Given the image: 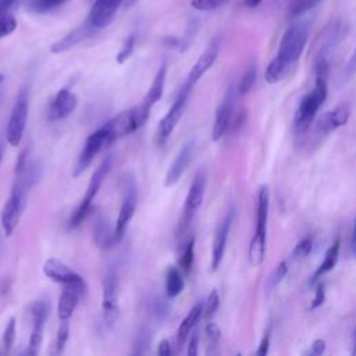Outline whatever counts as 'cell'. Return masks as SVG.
<instances>
[{
    "instance_id": "21",
    "label": "cell",
    "mask_w": 356,
    "mask_h": 356,
    "mask_svg": "<svg viewBox=\"0 0 356 356\" xmlns=\"http://www.w3.org/2000/svg\"><path fill=\"white\" fill-rule=\"evenodd\" d=\"M95 31L86 24L83 22L82 25L74 28L70 33H67L64 38H61L60 40H57L56 43L51 44V53L58 54V53H64L72 47H75L76 44H79L81 42H83L85 39H88L90 35H93Z\"/></svg>"
},
{
    "instance_id": "20",
    "label": "cell",
    "mask_w": 356,
    "mask_h": 356,
    "mask_svg": "<svg viewBox=\"0 0 356 356\" xmlns=\"http://www.w3.org/2000/svg\"><path fill=\"white\" fill-rule=\"evenodd\" d=\"M350 115V107L348 103H341L338 104L334 110H331L330 113L324 114L317 122H316V128L321 135H327L335 129H338L339 127L345 125L349 120Z\"/></svg>"
},
{
    "instance_id": "2",
    "label": "cell",
    "mask_w": 356,
    "mask_h": 356,
    "mask_svg": "<svg viewBox=\"0 0 356 356\" xmlns=\"http://www.w3.org/2000/svg\"><path fill=\"white\" fill-rule=\"evenodd\" d=\"M36 179H38L36 167L29 164L28 161L21 170L15 171V179H14L11 192L0 214V222L6 236H10L17 228L26 203L29 188L35 184Z\"/></svg>"
},
{
    "instance_id": "25",
    "label": "cell",
    "mask_w": 356,
    "mask_h": 356,
    "mask_svg": "<svg viewBox=\"0 0 356 356\" xmlns=\"http://www.w3.org/2000/svg\"><path fill=\"white\" fill-rule=\"evenodd\" d=\"M339 248H341V242H339V239H335V242L327 249L325 257L321 261V264L317 267V270L314 271L310 282L317 281L320 277H323L324 274H327L328 271H331L335 267L338 257H339Z\"/></svg>"
},
{
    "instance_id": "32",
    "label": "cell",
    "mask_w": 356,
    "mask_h": 356,
    "mask_svg": "<svg viewBox=\"0 0 356 356\" xmlns=\"http://www.w3.org/2000/svg\"><path fill=\"white\" fill-rule=\"evenodd\" d=\"M65 1L67 0H28V7L33 13L44 14V13H50V11L58 8Z\"/></svg>"
},
{
    "instance_id": "31",
    "label": "cell",
    "mask_w": 356,
    "mask_h": 356,
    "mask_svg": "<svg viewBox=\"0 0 356 356\" xmlns=\"http://www.w3.org/2000/svg\"><path fill=\"white\" fill-rule=\"evenodd\" d=\"M150 341H152V334L149 331V328H140L134 339V345H132V353L134 355H143L149 352L150 348Z\"/></svg>"
},
{
    "instance_id": "1",
    "label": "cell",
    "mask_w": 356,
    "mask_h": 356,
    "mask_svg": "<svg viewBox=\"0 0 356 356\" xmlns=\"http://www.w3.org/2000/svg\"><path fill=\"white\" fill-rule=\"evenodd\" d=\"M307 39L309 24L305 21L293 22L285 29L278 51L264 72V78L268 83H277L291 74L305 50Z\"/></svg>"
},
{
    "instance_id": "34",
    "label": "cell",
    "mask_w": 356,
    "mask_h": 356,
    "mask_svg": "<svg viewBox=\"0 0 356 356\" xmlns=\"http://www.w3.org/2000/svg\"><path fill=\"white\" fill-rule=\"evenodd\" d=\"M135 44H136V33H131V35L125 39V42H124L121 50L118 51V54H117V57H115V60H117L118 64L125 63V61L132 56V53H134V50H135Z\"/></svg>"
},
{
    "instance_id": "11",
    "label": "cell",
    "mask_w": 356,
    "mask_h": 356,
    "mask_svg": "<svg viewBox=\"0 0 356 356\" xmlns=\"http://www.w3.org/2000/svg\"><path fill=\"white\" fill-rule=\"evenodd\" d=\"M206 181H207L206 170L202 168L196 172V175L189 186V191L186 193V197H185L184 213H182V225L184 227L192 221V218L197 213L199 207L202 206L204 192H206Z\"/></svg>"
},
{
    "instance_id": "49",
    "label": "cell",
    "mask_w": 356,
    "mask_h": 356,
    "mask_svg": "<svg viewBox=\"0 0 356 356\" xmlns=\"http://www.w3.org/2000/svg\"><path fill=\"white\" fill-rule=\"evenodd\" d=\"M1 159H3V146L0 145V163H1Z\"/></svg>"
},
{
    "instance_id": "47",
    "label": "cell",
    "mask_w": 356,
    "mask_h": 356,
    "mask_svg": "<svg viewBox=\"0 0 356 356\" xmlns=\"http://www.w3.org/2000/svg\"><path fill=\"white\" fill-rule=\"evenodd\" d=\"M261 1H263V0H243L245 6H246V7H249V8H254V7H257Z\"/></svg>"
},
{
    "instance_id": "26",
    "label": "cell",
    "mask_w": 356,
    "mask_h": 356,
    "mask_svg": "<svg viewBox=\"0 0 356 356\" xmlns=\"http://www.w3.org/2000/svg\"><path fill=\"white\" fill-rule=\"evenodd\" d=\"M184 289V278L181 275V271L171 266L168 267L167 270V274H165V293H167V298H177Z\"/></svg>"
},
{
    "instance_id": "37",
    "label": "cell",
    "mask_w": 356,
    "mask_h": 356,
    "mask_svg": "<svg viewBox=\"0 0 356 356\" xmlns=\"http://www.w3.org/2000/svg\"><path fill=\"white\" fill-rule=\"evenodd\" d=\"M218 305H220L218 292H217V289H213V291L209 293L206 303L203 305V314H204L206 320H210V318L216 314V312H217V309H218Z\"/></svg>"
},
{
    "instance_id": "14",
    "label": "cell",
    "mask_w": 356,
    "mask_h": 356,
    "mask_svg": "<svg viewBox=\"0 0 356 356\" xmlns=\"http://www.w3.org/2000/svg\"><path fill=\"white\" fill-rule=\"evenodd\" d=\"M195 154V139H189L181 150L177 153L175 159L172 160L165 177H164V186L171 188L174 186L185 174L188 165L191 164Z\"/></svg>"
},
{
    "instance_id": "29",
    "label": "cell",
    "mask_w": 356,
    "mask_h": 356,
    "mask_svg": "<svg viewBox=\"0 0 356 356\" xmlns=\"http://www.w3.org/2000/svg\"><path fill=\"white\" fill-rule=\"evenodd\" d=\"M256 78H257V67L254 63H252L246 70L245 72L242 74L241 79H239V83L236 86V92L239 95H246L250 92V89L253 88L254 82H256Z\"/></svg>"
},
{
    "instance_id": "18",
    "label": "cell",
    "mask_w": 356,
    "mask_h": 356,
    "mask_svg": "<svg viewBox=\"0 0 356 356\" xmlns=\"http://www.w3.org/2000/svg\"><path fill=\"white\" fill-rule=\"evenodd\" d=\"M43 273L47 278H50L54 282H58L61 285L68 284H82L85 282L83 278L76 274L74 270H71L67 264H64L58 259H47L43 264Z\"/></svg>"
},
{
    "instance_id": "17",
    "label": "cell",
    "mask_w": 356,
    "mask_h": 356,
    "mask_svg": "<svg viewBox=\"0 0 356 356\" xmlns=\"http://www.w3.org/2000/svg\"><path fill=\"white\" fill-rule=\"evenodd\" d=\"M78 99L70 89H60L47 108L49 121H58L70 115L76 107Z\"/></svg>"
},
{
    "instance_id": "35",
    "label": "cell",
    "mask_w": 356,
    "mask_h": 356,
    "mask_svg": "<svg viewBox=\"0 0 356 356\" xmlns=\"http://www.w3.org/2000/svg\"><path fill=\"white\" fill-rule=\"evenodd\" d=\"M312 248H313V238L312 236H305L302 238L293 248V252H292V256L293 259L296 260H302L305 257H307L312 252Z\"/></svg>"
},
{
    "instance_id": "45",
    "label": "cell",
    "mask_w": 356,
    "mask_h": 356,
    "mask_svg": "<svg viewBox=\"0 0 356 356\" xmlns=\"http://www.w3.org/2000/svg\"><path fill=\"white\" fill-rule=\"evenodd\" d=\"M19 0H0V15L11 14L18 7Z\"/></svg>"
},
{
    "instance_id": "27",
    "label": "cell",
    "mask_w": 356,
    "mask_h": 356,
    "mask_svg": "<svg viewBox=\"0 0 356 356\" xmlns=\"http://www.w3.org/2000/svg\"><path fill=\"white\" fill-rule=\"evenodd\" d=\"M206 334V353L207 355H217L218 353V342L221 338V331L216 323H209L204 328Z\"/></svg>"
},
{
    "instance_id": "44",
    "label": "cell",
    "mask_w": 356,
    "mask_h": 356,
    "mask_svg": "<svg viewBox=\"0 0 356 356\" xmlns=\"http://www.w3.org/2000/svg\"><path fill=\"white\" fill-rule=\"evenodd\" d=\"M270 338H271V332H270V330H268V331L264 332V335H263V338H261V341H260V345H259V348H257V350H256V355L264 356V355L268 353V349H270Z\"/></svg>"
},
{
    "instance_id": "28",
    "label": "cell",
    "mask_w": 356,
    "mask_h": 356,
    "mask_svg": "<svg viewBox=\"0 0 356 356\" xmlns=\"http://www.w3.org/2000/svg\"><path fill=\"white\" fill-rule=\"evenodd\" d=\"M14 339H15V318L11 317L7 321L3 335L0 338V355H8L11 352Z\"/></svg>"
},
{
    "instance_id": "19",
    "label": "cell",
    "mask_w": 356,
    "mask_h": 356,
    "mask_svg": "<svg viewBox=\"0 0 356 356\" xmlns=\"http://www.w3.org/2000/svg\"><path fill=\"white\" fill-rule=\"evenodd\" d=\"M232 210H229L225 217L221 220L216 235H214V241H213V249H211V270L216 271L224 257L225 253V248H227V242H228V236H229V229L232 225Z\"/></svg>"
},
{
    "instance_id": "5",
    "label": "cell",
    "mask_w": 356,
    "mask_h": 356,
    "mask_svg": "<svg viewBox=\"0 0 356 356\" xmlns=\"http://www.w3.org/2000/svg\"><path fill=\"white\" fill-rule=\"evenodd\" d=\"M29 111V89L28 86H22L15 97L13 104L7 129H6V139L10 146H18L24 138L26 120Z\"/></svg>"
},
{
    "instance_id": "36",
    "label": "cell",
    "mask_w": 356,
    "mask_h": 356,
    "mask_svg": "<svg viewBox=\"0 0 356 356\" xmlns=\"http://www.w3.org/2000/svg\"><path fill=\"white\" fill-rule=\"evenodd\" d=\"M321 0H295L291 6V10H289V15L292 18L295 17H299L305 13H307L309 10L314 8Z\"/></svg>"
},
{
    "instance_id": "43",
    "label": "cell",
    "mask_w": 356,
    "mask_h": 356,
    "mask_svg": "<svg viewBox=\"0 0 356 356\" xmlns=\"http://www.w3.org/2000/svg\"><path fill=\"white\" fill-rule=\"evenodd\" d=\"M325 352V342L323 339H314L312 343H310V348L309 350L305 352V355H309V356H320Z\"/></svg>"
},
{
    "instance_id": "41",
    "label": "cell",
    "mask_w": 356,
    "mask_h": 356,
    "mask_svg": "<svg viewBox=\"0 0 356 356\" xmlns=\"http://www.w3.org/2000/svg\"><path fill=\"white\" fill-rule=\"evenodd\" d=\"M324 300H325V285L324 284H318L317 288H316L314 298H313L312 305H310V310H314L318 306H321L324 303Z\"/></svg>"
},
{
    "instance_id": "46",
    "label": "cell",
    "mask_w": 356,
    "mask_h": 356,
    "mask_svg": "<svg viewBox=\"0 0 356 356\" xmlns=\"http://www.w3.org/2000/svg\"><path fill=\"white\" fill-rule=\"evenodd\" d=\"M157 353H159L160 356H168V355H171V345H170V342H168L167 339H161V341L159 342Z\"/></svg>"
},
{
    "instance_id": "15",
    "label": "cell",
    "mask_w": 356,
    "mask_h": 356,
    "mask_svg": "<svg viewBox=\"0 0 356 356\" xmlns=\"http://www.w3.org/2000/svg\"><path fill=\"white\" fill-rule=\"evenodd\" d=\"M86 293V282L63 285V291L58 298L57 316L60 320H70L78 302Z\"/></svg>"
},
{
    "instance_id": "8",
    "label": "cell",
    "mask_w": 356,
    "mask_h": 356,
    "mask_svg": "<svg viewBox=\"0 0 356 356\" xmlns=\"http://www.w3.org/2000/svg\"><path fill=\"white\" fill-rule=\"evenodd\" d=\"M50 306L46 300H38L29 306V316L32 320V330L29 335V342L26 346L25 353L35 356L39 353L42 342H43V334H44V325L46 320L49 317Z\"/></svg>"
},
{
    "instance_id": "22",
    "label": "cell",
    "mask_w": 356,
    "mask_h": 356,
    "mask_svg": "<svg viewBox=\"0 0 356 356\" xmlns=\"http://www.w3.org/2000/svg\"><path fill=\"white\" fill-rule=\"evenodd\" d=\"M93 239L96 242V245L106 250V249H110L113 246L115 241V234H114V229H111V225H110V221L106 216L103 214H99L95 220V225H93Z\"/></svg>"
},
{
    "instance_id": "13",
    "label": "cell",
    "mask_w": 356,
    "mask_h": 356,
    "mask_svg": "<svg viewBox=\"0 0 356 356\" xmlns=\"http://www.w3.org/2000/svg\"><path fill=\"white\" fill-rule=\"evenodd\" d=\"M218 51H220V39L218 38H214L209 44L207 47L204 49V51L200 54V57L196 60V63L193 64L192 70L189 71L188 74V78L184 83V86L186 89H192L199 81L200 78L213 67V64L216 63L217 60V56H218Z\"/></svg>"
},
{
    "instance_id": "4",
    "label": "cell",
    "mask_w": 356,
    "mask_h": 356,
    "mask_svg": "<svg viewBox=\"0 0 356 356\" xmlns=\"http://www.w3.org/2000/svg\"><path fill=\"white\" fill-rule=\"evenodd\" d=\"M115 140L117 139L114 138L111 129L108 128V125L106 122L100 128H97L95 132H92L83 143V147H82V150L78 156V160H76L75 165H74L72 175L75 178L82 175L86 171V168L90 165L93 159L99 154V152L108 147Z\"/></svg>"
},
{
    "instance_id": "24",
    "label": "cell",
    "mask_w": 356,
    "mask_h": 356,
    "mask_svg": "<svg viewBox=\"0 0 356 356\" xmlns=\"http://www.w3.org/2000/svg\"><path fill=\"white\" fill-rule=\"evenodd\" d=\"M165 76H167V65L165 64H161L159 71L156 72L154 78H153V82L143 99V103L146 106H149L152 108L153 104H156L161 96H163V90H164V83H165Z\"/></svg>"
},
{
    "instance_id": "48",
    "label": "cell",
    "mask_w": 356,
    "mask_h": 356,
    "mask_svg": "<svg viewBox=\"0 0 356 356\" xmlns=\"http://www.w3.org/2000/svg\"><path fill=\"white\" fill-rule=\"evenodd\" d=\"M349 248H350V256L353 257L355 256V234L353 232L350 235V245H349Z\"/></svg>"
},
{
    "instance_id": "30",
    "label": "cell",
    "mask_w": 356,
    "mask_h": 356,
    "mask_svg": "<svg viewBox=\"0 0 356 356\" xmlns=\"http://www.w3.org/2000/svg\"><path fill=\"white\" fill-rule=\"evenodd\" d=\"M70 338V323L68 320H60V325L57 330V335L54 339V345H53V355H61L64 352V348L68 342Z\"/></svg>"
},
{
    "instance_id": "9",
    "label": "cell",
    "mask_w": 356,
    "mask_h": 356,
    "mask_svg": "<svg viewBox=\"0 0 356 356\" xmlns=\"http://www.w3.org/2000/svg\"><path fill=\"white\" fill-rule=\"evenodd\" d=\"M124 197H122V203L120 206V211H118V217H117V222H115V228H114V234H115V241L120 242L129 225V221L132 220L135 210H136V204H138V188H136V182L134 178H129L125 182L124 186Z\"/></svg>"
},
{
    "instance_id": "16",
    "label": "cell",
    "mask_w": 356,
    "mask_h": 356,
    "mask_svg": "<svg viewBox=\"0 0 356 356\" xmlns=\"http://www.w3.org/2000/svg\"><path fill=\"white\" fill-rule=\"evenodd\" d=\"M234 99H235V90L229 88L227 92L224 100L218 106L216 111V120L211 129V140L218 142L229 129L232 124V114H234Z\"/></svg>"
},
{
    "instance_id": "33",
    "label": "cell",
    "mask_w": 356,
    "mask_h": 356,
    "mask_svg": "<svg viewBox=\"0 0 356 356\" xmlns=\"http://www.w3.org/2000/svg\"><path fill=\"white\" fill-rule=\"evenodd\" d=\"M193 260H195V238L192 236L191 239H188L182 254H181V260H179V267L182 268L184 273H191L192 266H193Z\"/></svg>"
},
{
    "instance_id": "39",
    "label": "cell",
    "mask_w": 356,
    "mask_h": 356,
    "mask_svg": "<svg viewBox=\"0 0 356 356\" xmlns=\"http://www.w3.org/2000/svg\"><path fill=\"white\" fill-rule=\"evenodd\" d=\"M228 0H192V7L200 11H210L221 7Z\"/></svg>"
},
{
    "instance_id": "50",
    "label": "cell",
    "mask_w": 356,
    "mask_h": 356,
    "mask_svg": "<svg viewBox=\"0 0 356 356\" xmlns=\"http://www.w3.org/2000/svg\"><path fill=\"white\" fill-rule=\"evenodd\" d=\"M3 79H4V75H3V74H0V83L3 82Z\"/></svg>"
},
{
    "instance_id": "23",
    "label": "cell",
    "mask_w": 356,
    "mask_h": 356,
    "mask_svg": "<svg viewBox=\"0 0 356 356\" xmlns=\"http://www.w3.org/2000/svg\"><path fill=\"white\" fill-rule=\"evenodd\" d=\"M202 316H203V303L197 302V303L193 305V307L185 316V318L182 320V323H181L178 331H177V346H178V349H181L186 343V339H188L191 331L199 323Z\"/></svg>"
},
{
    "instance_id": "40",
    "label": "cell",
    "mask_w": 356,
    "mask_h": 356,
    "mask_svg": "<svg viewBox=\"0 0 356 356\" xmlns=\"http://www.w3.org/2000/svg\"><path fill=\"white\" fill-rule=\"evenodd\" d=\"M286 274H288V264H286L285 260H282L277 266V268H275V271H274V274L271 277V286H277L285 278Z\"/></svg>"
},
{
    "instance_id": "3",
    "label": "cell",
    "mask_w": 356,
    "mask_h": 356,
    "mask_svg": "<svg viewBox=\"0 0 356 356\" xmlns=\"http://www.w3.org/2000/svg\"><path fill=\"white\" fill-rule=\"evenodd\" d=\"M268 209H270V191H268V186L261 185L257 192L256 229H254V235L250 241V246H249V261L254 267L260 266L264 260Z\"/></svg>"
},
{
    "instance_id": "6",
    "label": "cell",
    "mask_w": 356,
    "mask_h": 356,
    "mask_svg": "<svg viewBox=\"0 0 356 356\" xmlns=\"http://www.w3.org/2000/svg\"><path fill=\"white\" fill-rule=\"evenodd\" d=\"M111 165H113V159L111 156L106 157L102 164L95 170V172L92 174V178L89 181V185L86 188V192L82 197V202L79 203V206L74 210L71 218H70V228H75L78 225H81V222L85 220V217L88 216V213L90 211V207H92V202L95 199V196L97 195L100 186L103 185L106 177L108 175L110 170H111Z\"/></svg>"
},
{
    "instance_id": "7",
    "label": "cell",
    "mask_w": 356,
    "mask_h": 356,
    "mask_svg": "<svg viewBox=\"0 0 356 356\" xmlns=\"http://www.w3.org/2000/svg\"><path fill=\"white\" fill-rule=\"evenodd\" d=\"M118 295H120V280L117 270L108 268L103 280V317L108 327H113L120 314L118 306Z\"/></svg>"
},
{
    "instance_id": "42",
    "label": "cell",
    "mask_w": 356,
    "mask_h": 356,
    "mask_svg": "<svg viewBox=\"0 0 356 356\" xmlns=\"http://www.w3.org/2000/svg\"><path fill=\"white\" fill-rule=\"evenodd\" d=\"M188 355L189 356H196L197 355V349H199V331H191L189 337H188Z\"/></svg>"
},
{
    "instance_id": "10",
    "label": "cell",
    "mask_w": 356,
    "mask_h": 356,
    "mask_svg": "<svg viewBox=\"0 0 356 356\" xmlns=\"http://www.w3.org/2000/svg\"><path fill=\"white\" fill-rule=\"evenodd\" d=\"M189 89H186L185 86L181 88L177 99L174 100V103L171 104L170 110L167 111V114L161 118V121L159 122V128H157V142L160 145H163L168 136L171 135V132L174 131V128L177 127V124L179 122L185 106H186V100H188V95H189Z\"/></svg>"
},
{
    "instance_id": "12",
    "label": "cell",
    "mask_w": 356,
    "mask_h": 356,
    "mask_svg": "<svg viewBox=\"0 0 356 356\" xmlns=\"http://www.w3.org/2000/svg\"><path fill=\"white\" fill-rule=\"evenodd\" d=\"M124 1L125 0H95L85 22L95 32L108 26Z\"/></svg>"
},
{
    "instance_id": "38",
    "label": "cell",
    "mask_w": 356,
    "mask_h": 356,
    "mask_svg": "<svg viewBox=\"0 0 356 356\" xmlns=\"http://www.w3.org/2000/svg\"><path fill=\"white\" fill-rule=\"evenodd\" d=\"M17 28V19L13 14L0 15V39L13 33Z\"/></svg>"
}]
</instances>
